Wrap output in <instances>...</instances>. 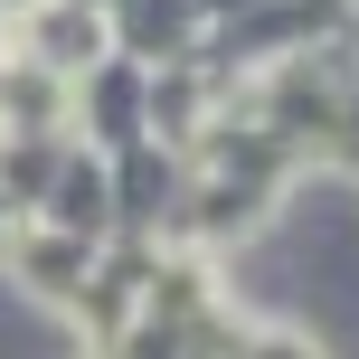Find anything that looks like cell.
Returning a JSON list of instances; mask_svg holds the SVG:
<instances>
[{"mask_svg": "<svg viewBox=\"0 0 359 359\" xmlns=\"http://www.w3.org/2000/svg\"><path fill=\"white\" fill-rule=\"evenodd\" d=\"M341 170H359V133H350V161H341Z\"/></svg>", "mask_w": 359, "mask_h": 359, "instance_id": "1", "label": "cell"}]
</instances>
